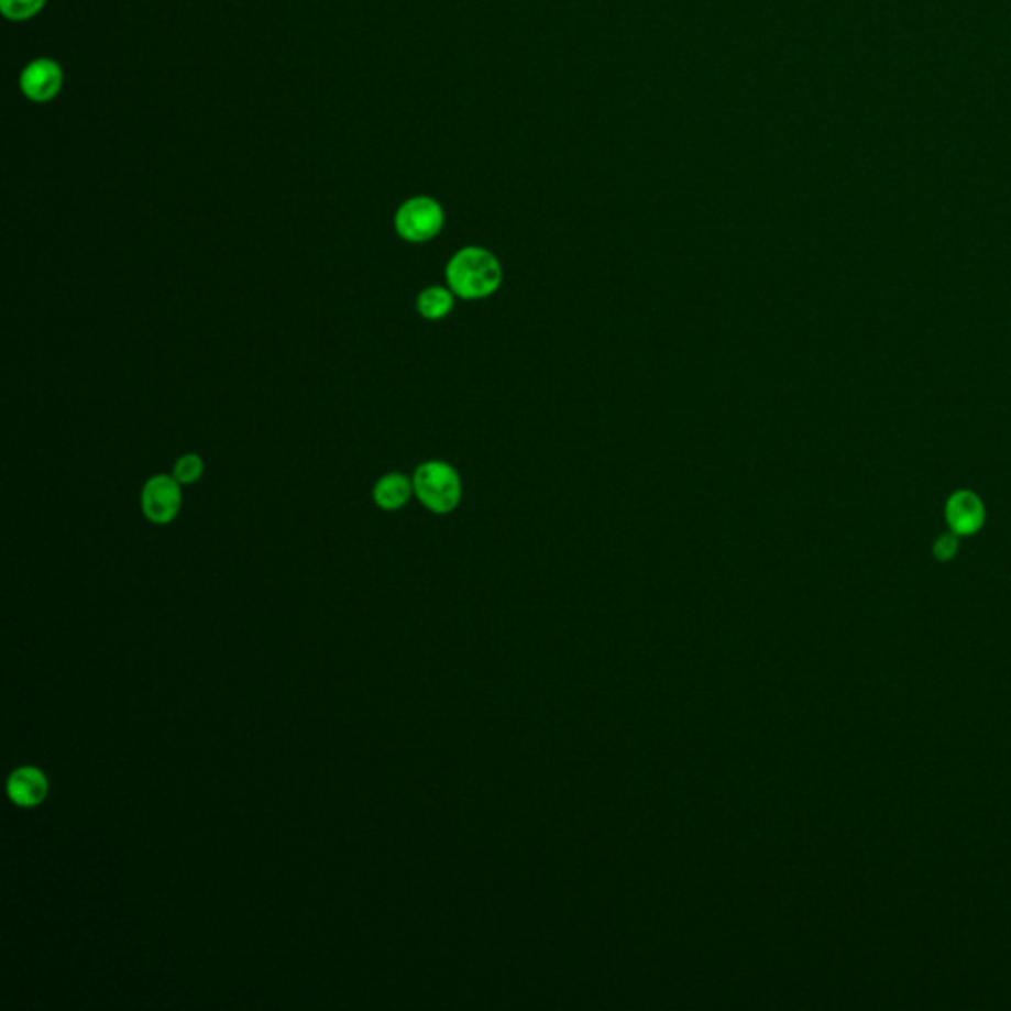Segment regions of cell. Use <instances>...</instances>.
Returning <instances> with one entry per match:
<instances>
[{"label": "cell", "mask_w": 1011, "mask_h": 1011, "mask_svg": "<svg viewBox=\"0 0 1011 1011\" xmlns=\"http://www.w3.org/2000/svg\"><path fill=\"white\" fill-rule=\"evenodd\" d=\"M447 283L449 289L461 299H486L501 287V263L488 250L464 248L457 251L449 261Z\"/></svg>", "instance_id": "6da1fadb"}, {"label": "cell", "mask_w": 1011, "mask_h": 1011, "mask_svg": "<svg viewBox=\"0 0 1011 1011\" xmlns=\"http://www.w3.org/2000/svg\"><path fill=\"white\" fill-rule=\"evenodd\" d=\"M414 492L427 510L451 514L463 498V482L451 464L427 461L415 471Z\"/></svg>", "instance_id": "7a4b0ae2"}, {"label": "cell", "mask_w": 1011, "mask_h": 1011, "mask_svg": "<svg viewBox=\"0 0 1011 1011\" xmlns=\"http://www.w3.org/2000/svg\"><path fill=\"white\" fill-rule=\"evenodd\" d=\"M443 223L444 212L441 204L427 196L407 200L395 213V232L411 243L433 240L443 230Z\"/></svg>", "instance_id": "3957f363"}, {"label": "cell", "mask_w": 1011, "mask_h": 1011, "mask_svg": "<svg viewBox=\"0 0 1011 1011\" xmlns=\"http://www.w3.org/2000/svg\"><path fill=\"white\" fill-rule=\"evenodd\" d=\"M141 508L149 521L171 524L183 508V484L174 474H155L145 482L141 492Z\"/></svg>", "instance_id": "277c9868"}, {"label": "cell", "mask_w": 1011, "mask_h": 1011, "mask_svg": "<svg viewBox=\"0 0 1011 1011\" xmlns=\"http://www.w3.org/2000/svg\"><path fill=\"white\" fill-rule=\"evenodd\" d=\"M62 84H64V74L58 64L52 59L32 62L20 76V87L24 96L36 103L52 101L58 96Z\"/></svg>", "instance_id": "5b68a950"}, {"label": "cell", "mask_w": 1011, "mask_h": 1011, "mask_svg": "<svg viewBox=\"0 0 1011 1011\" xmlns=\"http://www.w3.org/2000/svg\"><path fill=\"white\" fill-rule=\"evenodd\" d=\"M983 518V502L974 492H954L946 502V521L956 536H972L982 528Z\"/></svg>", "instance_id": "8992f818"}, {"label": "cell", "mask_w": 1011, "mask_h": 1011, "mask_svg": "<svg viewBox=\"0 0 1011 1011\" xmlns=\"http://www.w3.org/2000/svg\"><path fill=\"white\" fill-rule=\"evenodd\" d=\"M46 792H48V782H46L44 774L39 769L24 767V769H20V771L10 777V799L19 806H24V809L36 806L44 800Z\"/></svg>", "instance_id": "52a82bcc"}, {"label": "cell", "mask_w": 1011, "mask_h": 1011, "mask_svg": "<svg viewBox=\"0 0 1011 1011\" xmlns=\"http://www.w3.org/2000/svg\"><path fill=\"white\" fill-rule=\"evenodd\" d=\"M414 492V481H409L402 472H389L382 476L374 486V502L382 510L394 512L404 508Z\"/></svg>", "instance_id": "ba28073f"}, {"label": "cell", "mask_w": 1011, "mask_h": 1011, "mask_svg": "<svg viewBox=\"0 0 1011 1011\" xmlns=\"http://www.w3.org/2000/svg\"><path fill=\"white\" fill-rule=\"evenodd\" d=\"M453 290L444 287H427L417 297V310L427 320H441L453 310Z\"/></svg>", "instance_id": "9c48e42d"}, {"label": "cell", "mask_w": 1011, "mask_h": 1011, "mask_svg": "<svg viewBox=\"0 0 1011 1011\" xmlns=\"http://www.w3.org/2000/svg\"><path fill=\"white\" fill-rule=\"evenodd\" d=\"M174 479L180 482L183 486L186 484H196V482L202 479L204 474V461L200 454H183L176 463H174L173 469Z\"/></svg>", "instance_id": "30bf717a"}, {"label": "cell", "mask_w": 1011, "mask_h": 1011, "mask_svg": "<svg viewBox=\"0 0 1011 1011\" xmlns=\"http://www.w3.org/2000/svg\"><path fill=\"white\" fill-rule=\"evenodd\" d=\"M46 0H0V10L9 20L20 22L36 17Z\"/></svg>", "instance_id": "8fae6325"}, {"label": "cell", "mask_w": 1011, "mask_h": 1011, "mask_svg": "<svg viewBox=\"0 0 1011 1011\" xmlns=\"http://www.w3.org/2000/svg\"><path fill=\"white\" fill-rule=\"evenodd\" d=\"M956 551H958V541L950 534L941 536L934 543V556L941 561H950L956 556Z\"/></svg>", "instance_id": "7c38bea8"}]
</instances>
